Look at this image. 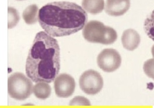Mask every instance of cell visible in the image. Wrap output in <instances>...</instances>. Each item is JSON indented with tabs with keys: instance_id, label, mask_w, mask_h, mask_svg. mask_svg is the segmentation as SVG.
Masks as SVG:
<instances>
[{
	"instance_id": "ac0fdd59",
	"label": "cell",
	"mask_w": 154,
	"mask_h": 108,
	"mask_svg": "<svg viewBox=\"0 0 154 108\" xmlns=\"http://www.w3.org/2000/svg\"><path fill=\"white\" fill-rule=\"evenodd\" d=\"M18 1H23V0H18Z\"/></svg>"
},
{
	"instance_id": "7a4b0ae2",
	"label": "cell",
	"mask_w": 154,
	"mask_h": 108,
	"mask_svg": "<svg viewBox=\"0 0 154 108\" xmlns=\"http://www.w3.org/2000/svg\"><path fill=\"white\" fill-rule=\"evenodd\" d=\"M88 20L85 10L74 2L56 1L47 4L38 12L42 29L54 37L71 35L84 29Z\"/></svg>"
},
{
	"instance_id": "52a82bcc",
	"label": "cell",
	"mask_w": 154,
	"mask_h": 108,
	"mask_svg": "<svg viewBox=\"0 0 154 108\" xmlns=\"http://www.w3.org/2000/svg\"><path fill=\"white\" fill-rule=\"evenodd\" d=\"M54 88L58 97L68 98L75 91V80L68 74H59L54 80Z\"/></svg>"
},
{
	"instance_id": "3957f363",
	"label": "cell",
	"mask_w": 154,
	"mask_h": 108,
	"mask_svg": "<svg viewBox=\"0 0 154 108\" xmlns=\"http://www.w3.org/2000/svg\"><path fill=\"white\" fill-rule=\"evenodd\" d=\"M82 35L88 42L104 45L112 44L117 39L115 30L97 20L87 23L83 29Z\"/></svg>"
},
{
	"instance_id": "277c9868",
	"label": "cell",
	"mask_w": 154,
	"mask_h": 108,
	"mask_svg": "<svg viewBox=\"0 0 154 108\" xmlns=\"http://www.w3.org/2000/svg\"><path fill=\"white\" fill-rule=\"evenodd\" d=\"M33 89L31 80L22 73H14L8 77V91L12 98L19 101L25 100L31 95Z\"/></svg>"
},
{
	"instance_id": "30bf717a",
	"label": "cell",
	"mask_w": 154,
	"mask_h": 108,
	"mask_svg": "<svg viewBox=\"0 0 154 108\" xmlns=\"http://www.w3.org/2000/svg\"><path fill=\"white\" fill-rule=\"evenodd\" d=\"M83 9L88 12L96 15L101 13L104 10V0H82Z\"/></svg>"
},
{
	"instance_id": "5b68a950",
	"label": "cell",
	"mask_w": 154,
	"mask_h": 108,
	"mask_svg": "<svg viewBox=\"0 0 154 108\" xmlns=\"http://www.w3.org/2000/svg\"><path fill=\"white\" fill-rule=\"evenodd\" d=\"M80 88L88 95H95L103 87V80L99 73L94 70L84 72L79 80Z\"/></svg>"
},
{
	"instance_id": "7c38bea8",
	"label": "cell",
	"mask_w": 154,
	"mask_h": 108,
	"mask_svg": "<svg viewBox=\"0 0 154 108\" xmlns=\"http://www.w3.org/2000/svg\"><path fill=\"white\" fill-rule=\"evenodd\" d=\"M38 7L36 4L28 6L23 12V18L28 25L35 24L38 18Z\"/></svg>"
},
{
	"instance_id": "5bb4252c",
	"label": "cell",
	"mask_w": 154,
	"mask_h": 108,
	"mask_svg": "<svg viewBox=\"0 0 154 108\" xmlns=\"http://www.w3.org/2000/svg\"><path fill=\"white\" fill-rule=\"evenodd\" d=\"M8 28L12 29L15 27L20 20L19 13L17 10L12 7L8 8Z\"/></svg>"
},
{
	"instance_id": "9c48e42d",
	"label": "cell",
	"mask_w": 154,
	"mask_h": 108,
	"mask_svg": "<svg viewBox=\"0 0 154 108\" xmlns=\"http://www.w3.org/2000/svg\"><path fill=\"white\" fill-rule=\"evenodd\" d=\"M122 41L125 49L132 51L138 47L141 38L139 34L135 30L127 29L123 33Z\"/></svg>"
},
{
	"instance_id": "e0dca14e",
	"label": "cell",
	"mask_w": 154,
	"mask_h": 108,
	"mask_svg": "<svg viewBox=\"0 0 154 108\" xmlns=\"http://www.w3.org/2000/svg\"><path fill=\"white\" fill-rule=\"evenodd\" d=\"M152 56L154 58V45H153L152 47Z\"/></svg>"
},
{
	"instance_id": "8fae6325",
	"label": "cell",
	"mask_w": 154,
	"mask_h": 108,
	"mask_svg": "<svg viewBox=\"0 0 154 108\" xmlns=\"http://www.w3.org/2000/svg\"><path fill=\"white\" fill-rule=\"evenodd\" d=\"M33 92L36 98L45 100L50 96L51 89L48 83L38 82L34 86Z\"/></svg>"
},
{
	"instance_id": "ba28073f",
	"label": "cell",
	"mask_w": 154,
	"mask_h": 108,
	"mask_svg": "<svg viewBox=\"0 0 154 108\" xmlns=\"http://www.w3.org/2000/svg\"><path fill=\"white\" fill-rule=\"evenodd\" d=\"M130 7V0H106L105 10L109 15L120 16L126 13Z\"/></svg>"
},
{
	"instance_id": "8992f818",
	"label": "cell",
	"mask_w": 154,
	"mask_h": 108,
	"mask_svg": "<svg viewBox=\"0 0 154 108\" xmlns=\"http://www.w3.org/2000/svg\"><path fill=\"white\" fill-rule=\"evenodd\" d=\"M97 63L102 70L110 73L120 68L122 63V58L116 49H105L99 54Z\"/></svg>"
},
{
	"instance_id": "4fadbf2b",
	"label": "cell",
	"mask_w": 154,
	"mask_h": 108,
	"mask_svg": "<svg viewBox=\"0 0 154 108\" xmlns=\"http://www.w3.org/2000/svg\"><path fill=\"white\" fill-rule=\"evenodd\" d=\"M144 30L148 37L154 41V10L145 20Z\"/></svg>"
},
{
	"instance_id": "6da1fadb",
	"label": "cell",
	"mask_w": 154,
	"mask_h": 108,
	"mask_svg": "<svg viewBox=\"0 0 154 108\" xmlns=\"http://www.w3.org/2000/svg\"><path fill=\"white\" fill-rule=\"evenodd\" d=\"M60 70V48L57 40L46 32L37 33L26 62L25 71L34 83H50Z\"/></svg>"
},
{
	"instance_id": "2e32d148",
	"label": "cell",
	"mask_w": 154,
	"mask_h": 108,
	"mask_svg": "<svg viewBox=\"0 0 154 108\" xmlns=\"http://www.w3.org/2000/svg\"><path fill=\"white\" fill-rule=\"evenodd\" d=\"M69 105L71 106H89L91 104L90 101L86 98L84 97L77 96L70 101Z\"/></svg>"
},
{
	"instance_id": "9a60e30c",
	"label": "cell",
	"mask_w": 154,
	"mask_h": 108,
	"mask_svg": "<svg viewBox=\"0 0 154 108\" xmlns=\"http://www.w3.org/2000/svg\"><path fill=\"white\" fill-rule=\"evenodd\" d=\"M143 69L145 74L154 80V58L145 62Z\"/></svg>"
}]
</instances>
